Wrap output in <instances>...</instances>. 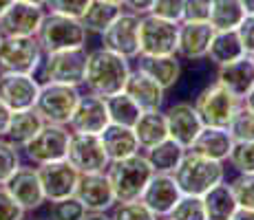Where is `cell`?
<instances>
[{
    "mask_svg": "<svg viewBox=\"0 0 254 220\" xmlns=\"http://www.w3.org/2000/svg\"><path fill=\"white\" fill-rule=\"evenodd\" d=\"M232 136L228 128H214V126H203L201 132L197 134V139L192 141L188 150L192 152L201 154V156H208V159H214V161H228V156L232 152Z\"/></svg>",
    "mask_w": 254,
    "mask_h": 220,
    "instance_id": "cell-25",
    "label": "cell"
},
{
    "mask_svg": "<svg viewBox=\"0 0 254 220\" xmlns=\"http://www.w3.org/2000/svg\"><path fill=\"white\" fill-rule=\"evenodd\" d=\"M243 101L234 97L230 90H226L221 84L212 82L194 97V108L201 117L203 126H214V128H228L234 112L239 110Z\"/></svg>",
    "mask_w": 254,
    "mask_h": 220,
    "instance_id": "cell-9",
    "label": "cell"
},
{
    "mask_svg": "<svg viewBox=\"0 0 254 220\" xmlns=\"http://www.w3.org/2000/svg\"><path fill=\"white\" fill-rule=\"evenodd\" d=\"M243 9H246V13H254V0H241Z\"/></svg>",
    "mask_w": 254,
    "mask_h": 220,
    "instance_id": "cell-53",
    "label": "cell"
},
{
    "mask_svg": "<svg viewBox=\"0 0 254 220\" xmlns=\"http://www.w3.org/2000/svg\"><path fill=\"white\" fill-rule=\"evenodd\" d=\"M73 132L69 130V126L62 124H47L38 130V134L31 141L22 145V154L27 156L29 163L33 165H42V163H51V161H60L66 159V150H69V141H71Z\"/></svg>",
    "mask_w": 254,
    "mask_h": 220,
    "instance_id": "cell-8",
    "label": "cell"
},
{
    "mask_svg": "<svg viewBox=\"0 0 254 220\" xmlns=\"http://www.w3.org/2000/svg\"><path fill=\"white\" fill-rule=\"evenodd\" d=\"M139 55H177V24L153 13L139 16Z\"/></svg>",
    "mask_w": 254,
    "mask_h": 220,
    "instance_id": "cell-11",
    "label": "cell"
},
{
    "mask_svg": "<svg viewBox=\"0 0 254 220\" xmlns=\"http://www.w3.org/2000/svg\"><path fill=\"white\" fill-rule=\"evenodd\" d=\"M246 16L248 13L241 0H212L208 24L214 31H230V29H237Z\"/></svg>",
    "mask_w": 254,
    "mask_h": 220,
    "instance_id": "cell-31",
    "label": "cell"
},
{
    "mask_svg": "<svg viewBox=\"0 0 254 220\" xmlns=\"http://www.w3.org/2000/svg\"><path fill=\"white\" fill-rule=\"evenodd\" d=\"M201 200L203 209H206V220H230L234 212L239 209L230 183H226V180H221L212 189H208L201 196Z\"/></svg>",
    "mask_w": 254,
    "mask_h": 220,
    "instance_id": "cell-27",
    "label": "cell"
},
{
    "mask_svg": "<svg viewBox=\"0 0 254 220\" xmlns=\"http://www.w3.org/2000/svg\"><path fill=\"white\" fill-rule=\"evenodd\" d=\"M157 220H173V218H170V216H164V218H157Z\"/></svg>",
    "mask_w": 254,
    "mask_h": 220,
    "instance_id": "cell-57",
    "label": "cell"
},
{
    "mask_svg": "<svg viewBox=\"0 0 254 220\" xmlns=\"http://www.w3.org/2000/svg\"><path fill=\"white\" fill-rule=\"evenodd\" d=\"M86 209L75 196L53 200L49 207V218L51 220H84Z\"/></svg>",
    "mask_w": 254,
    "mask_h": 220,
    "instance_id": "cell-38",
    "label": "cell"
},
{
    "mask_svg": "<svg viewBox=\"0 0 254 220\" xmlns=\"http://www.w3.org/2000/svg\"><path fill=\"white\" fill-rule=\"evenodd\" d=\"M166 117V128H168V139L179 143L182 148L188 150L197 134L203 128V121L199 117L197 108L190 101H177V104L168 106L164 110Z\"/></svg>",
    "mask_w": 254,
    "mask_h": 220,
    "instance_id": "cell-15",
    "label": "cell"
},
{
    "mask_svg": "<svg viewBox=\"0 0 254 220\" xmlns=\"http://www.w3.org/2000/svg\"><path fill=\"white\" fill-rule=\"evenodd\" d=\"M155 0H124V9L126 11H133L137 16H144V13L150 11Z\"/></svg>",
    "mask_w": 254,
    "mask_h": 220,
    "instance_id": "cell-47",
    "label": "cell"
},
{
    "mask_svg": "<svg viewBox=\"0 0 254 220\" xmlns=\"http://www.w3.org/2000/svg\"><path fill=\"white\" fill-rule=\"evenodd\" d=\"M182 198V189H179L177 180L173 174H157L150 176L148 185L144 187L139 200L155 214L157 218H164L173 212L177 200Z\"/></svg>",
    "mask_w": 254,
    "mask_h": 220,
    "instance_id": "cell-20",
    "label": "cell"
},
{
    "mask_svg": "<svg viewBox=\"0 0 254 220\" xmlns=\"http://www.w3.org/2000/svg\"><path fill=\"white\" fill-rule=\"evenodd\" d=\"M100 139L111 161H120V159H126V156L141 152L133 128H126V126L109 124L100 132Z\"/></svg>",
    "mask_w": 254,
    "mask_h": 220,
    "instance_id": "cell-26",
    "label": "cell"
},
{
    "mask_svg": "<svg viewBox=\"0 0 254 220\" xmlns=\"http://www.w3.org/2000/svg\"><path fill=\"white\" fill-rule=\"evenodd\" d=\"M214 29L208 22H179L177 24V55L179 60L197 62L208 55V46Z\"/></svg>",
    "mask_w": 254,
    "mask_h": 220,
    "instance_id": "cell-21",
    "label": "cell"
},
{
    "mask_svg": "<svg viewBox=\"0 0 254 220\" xmlns=\"http://www.w3.org/2000/svg\"><path fill=\"white\" fill-rule=\"evenodd\" d=\"M4 189L16 198V203L24 212H36V209L42 207V203H47L38 170L29 168V165H20L16 172L9 176L7 183H4Z\"/></svg>",
    "mask_w": 254,
    "mask_h": 220,
    "instance_id": "cell-19",
    "label": "cell"
},
{
    "mask_svg": "<svg viewBox=\"0 0 254 220\" xmlns=\"http://www.w3.org/2000/svg\"><path fill=\"white\" fill-rule=\"evenodd\" d=\"M230 220H254V209H243V207H239Z\"/></svg>",
    "mask_w": 254,
    "mask_h": 220,
    "instance_id": "cell-49",
    "label": "cell"
},
{
    "mask_svg": "<svg viewBox=\"0 0 254 220\" xmlns=\"http://www.w3.org/2000/svg\"><path fill=\"white\" fill-rule=\"evenodd\" d=\"M66 161L80 174L106 172V168L111 163L109 154L102 145L100 134H71Z\"/></svg>",
    "mask_w": 254,
    "mask_h": 220,
    "instance_id": "cell-12",
    "label": "cell"
},
{
    "mask_svg": "<svg viewBox=\"0 0 254 220\" xmlns=\"http://www.w3.org/2000/svg\"><path fill=\"white\" fill-rule=\"evenodd\" d=\"M40 92V80L27 73H0V101L9 110L33 108Z\"/></svg>",
    "mask_w": 254,
    "mask_h": 220,
    "instance_id": "cell-14",
    "label": "cell"
},
{
    "mask_svg": "<svg viewBox=\"0 0 254 220\" xmlns=\"http://www.w3.org/2000/svg\"><path fill=\"white\" fill-rule=\"evenodd\" d=\"M120 11H122L120 4L106 2V0H91L89 7L84 9V13H82L77 20L82 22V27L89 33H97V36H100V33L115 20Z\"/></svg>",
    "mask_w": 254,
    "mask_h": 220,
    "instance_id": "cell-33",
    "label": "cell"
},
{
    "mask_svg": "<svg viewBox=\"0 0 254 220\" xmlns=\"http://www.w3.org/2000/svg\"><path fill=\"white\" fill-rule=\"evenodd\" d=\"M106 110H109V119L111 124L117 126H126V128H133L137 124L141 108L126 95L124 90L117 92L113 97H106Z\"/></svg>",
    "mask_w": 254,
    "mask_h": 220,
    "instance_id": "cell-34",
    "label": "cell"
},
{
    "mask_svg": "<svg viewBox=\"0 0 254 220\" xmlns=\"http://www.w3.org/2000/svg\"><path fill=\"white\" fill-rule=\"evenodd\" d=\"M173 220H206V209H203L201 196H192V194H182L173 212L168 214Z\"/></svg>",
    "mask_w": 254,
    "mask_h": 220,
    "instance_id": "cell-36",
    "label": "cell"
},
{
    "mask_svg": "<svg viewBox=\"0 0 254 220\" xmlns=\"http://www.w3.org/2000/svg\"><path fill=\"white\" fill-rule=\"evenodd\" d=\"M82 92L77 86L58 84V82H40V92L36 99V108L47 124L66 126L80 101Z\"/></svg>",
    "mask_w": 254,
    "mask_h": 220,
    "instance_id": "cell-7",
    "label": "cell"
},
{
    "mask_svg": "<svg viewBox=\"0 0 254 220\" xmlns=\"http://www.w3.org/2000/svg\"><path fill=\"white\" fill-rule=\"evenodd\" d=\"M182 194H192V196H203L208 189L219 185L226 178V168L221 161L208 159L192 150H186L177 170L173 172Z\"/></svg>",
    "mask_w": 254,
    "mask_h": 220,
    "instance_id": "cell-2",
    "label": "cell"
},
{
    "mask_svg": "<svg viewBox=\"0 0 254 220\" xmlns=\"http://www.w3.org/2000/svg\"><path fill=\"white\" fill-rule=\"evenodd\" d=\"M130 60L124 55L109 51V48L100 46L95 51H89V60H86V75L84 86L89 92L97 97H113L126 88L130 75Z\"/></svg>",
    "mask_w": 254,
    "mask_h": 220,
    "instance_id": "cell-1",
    "label": "cell"
},
{
    "mask_svg": "<svg viewBox=\"0 0 254 220\" xmlns=\"http://www.w3.org/2000/svg\"><path fill=\"white\" fill-rule=\"evenodd\" d=\"M9 119H11V110L0 101V136L7 134V128H9Z\"/></svg>",
    "mask_w": 254,
    "mask_h": 220,
    "instance_id": "cell-48",
    "label": "cell"
},
{
    "mask_svg": "<svg viewBox=\"0 0 254 220\" xmlns=\"http://www.w3.org/2000/svg\"><path fill=\"white\" fill-rule=\"evenodd\" d=\"M153 16L162 18L166 22H184V0H155L150 11Z\"/></svg>",
    "mask_w": 254,
    "mask_h": 220,
    "instance_id": "cell-42",
    "label": "cell"
},
{
    "mask_svg": "<svg viewBox=\"0 0 254 220\" xmlns=\"http://www.w3.org/2000/svg\"><path fill=\"white\" fill-rule=\"evenodd\" d=\"M102 46L128 60L139 57V16L122 9L117 18L100 33Z\"/></svg>",
    "mask_w": 254,
    "mask_h": 220,
    "instance_id": "cell-10",
    "label": "cell"
},
{
    "mask_svg": "<svg viewBox=\"0 0 254 220\" xmlns=\"http://www.w3.org/2000/svg\"><path fill=\"white\" fill-rule=\"evenodd\" d=\"M42 126H45V119H42L40 112L36 108L13 110L4 139H9L11 143H16L18 148H22L27 141H31L33 136L38 134V130H40Z\"/></svg>",
    "mask_w": 254,
    "mask_h": 220,
    "instance_id": "cell-29",
    "label": "cell"
},
{
    "mask_svg": "<svg viewBox=\"0 0 254 220\" xmlns=\"http://www.w3.org/2000/svg\"><path fill=\"white\" fill-rule=\"evenodd\" d=\"M232 194L237 198V205L243 209H254V172L239 174L230 183Z\"/></svg>",
    "mask_w": 254,
    "mask_h": 220,
    "instance_id": "cell-41",
    "label": "cell"
},
{
    "mask_svg": "<svg viewBox=\"0 0 254 220\" xmlns=\"http://www.w3.org/2000/svg\"><path fill=\"white\" fill-rule=\"evenodd\" d=\"M212 0H184V20L188 22H208Z\"/></svg>",
    "mask_w": 254,
    "mask_h": 220,
    "instance_id": "cell-44",
    "label": "cell"
},
{
    "mask_svg": "<svg viewBox=\"0 0 254 220\" xmlns=\"http://www.w3.org/2000/svg\"><path fill=\"white\" fill-rule=\"evenodd\" d=\"M184 152H186V148L175 143L173 139H166L162 143L153 145L150 150H144V156L148 159L150 168L157 174H173L175 170H177Z\"/></svg>",
    "mask_w": 254,
    "mask_h": 220,
    "instance_id": "cell-32",
    "label": "cell"
},
{
    "mask_svg": "<svg viewBox=\"0 0 254 220\" xmlns=\"http://www.w3.org/2000/svg\"><path fill=\"white\" fill-rule=\"evenodd\" d=\"M250 57H252V62H254V53H252V55H250Z\"/></svg>",
    "mask_w": 254,
    "mask_h": 220,
    "instance_id": "cell-59",
    "label": "cell"
},
{
    "mask_svg": "<svg viewBox=\"0 0 254 220\" xmlns=\"http://www.w3.org/2000/svg\"><path fill=\"white\" fill-rule=\"evenodd\" d=\"M153 174H155V170L150 168L144 152H137L120 161H111L109 168H106V176L111 180V187H113L117 203L139 200L141 192L148 185Z\"/></svg>",
    "mask_w": 254,
    "mask_h": 220,
    "instance_id": "cell-3",
    "label": "cell"
},
{
    "mask_svg": "<svg viewBox=\"0 0 254 220\" xmlns=\"http://www.w3.org/2000/svg\"><path fill=\"white\" fill-rule=\"evenodd\" d=\"M45 16L47 9L42 4L16 0L0 16V31H2V36H38Z\"/></svg>",
    "mask_w": 254,
    "mask_h": 220,
    "instance_id": "cell-17",
    "label": "cell"
},
{
    "mask_svg": "<svg viewBox=\"0 0 254 220\" xmlns=\"http://www.w3.org/2000/svg\"><path fill=\"white\" fill-rule=\"evenodd\" d=\"M124 92L139 106L141 112H146V110H162V106L166 101V90L155 80H150L146 73H141L139 68L130 71Z\"/></svg>",
    "mask_w": 254,
    "mask_h": 220,
    "instance_id": "cell-23",
    "label": "cell"
},
{
    "mask_svg": "<svg viewBox=\"0 0 254 220\" xmlns=\"http://www.w3.org/2000/svg\"><path fill=\"white\" fill-rule=\"evenodd\" d=\"M36 38H38V42H40L42 51L53 53V51H66V48L86 46L89 31L82 27V22L77 20V18L47 11Z\"/></svg>",
    "mask_w": 254,
    "mask_h": 220,
    "instance_id": "cell-5",
    "label": "cell"
},
{
    "mask_svg": "<svg viewBox=\"0 0 254 220\" xmlns=\"http://www.w3.org/2000/svg\"><path fill=\"white\" fill-rule=\"evenodd\" d=\"M111 220H157V216L141 200H130V203H115Z\"/></svg>",
    "mask_w": 254,
    "mask_h": 220,
    "instance_id": "cell-40",
    "label": "cell"
},
{
    "mask_svg": "<svg viewBox=\"0 0 254 220\" xmlns=\"http://www.w3.org/2000/svg\"><path fill=\"white\" fill-rule=\"evenodd\" d=\"M91 0H45V9L51 13H62V16L80 18L84 9L89 7Z\"/></svg>",
    "mask_w": 254,
    "mask_h": 220,
    "instance_id": "cell-43",
    "label": "cell"
},
{
    "mask_svg": "<svg viewBox=\"0 0 254 220\" xmlns=\"http://www.w3.org/2000/svg\"><path fill=\"white\" fill-rule=\"evenodd\" d=\"M0 42H2V31H0Z\"/></svg>",
    "mask_w": 254,
    "mask_h": 220,
    "instance_id": "cell-58",
    "label": "cell"
},
{
    "mask_svg": "<svg viewBox=\"0 0 254 220\" xmlns=\"http://www.w3.org/2000/svg\"><path fill=\"white\" fill-rule=\"evenodd\" d=\"M228 132H230L234 143H239V141H254V112L246 104H241L239 110L234 112V117L228 124Z\"/></svg>",
    "mask_w": 254,
    "mask_h": 220,
    "instance_id": "cell-35",
    "label": "cell"
},
{
    "mask_svg": "<svg viewBox=\"0 0 254 220\" xmlns=\"http://www.w3.org/2000/svg\"><path fill=\"white\" fill-rule=\"evenodd\" d=\"M36 170H38V176H40L42 192H45L47 203L73 196L77 178H80V172H77L66 159L36 165Z\"/></svg>",
    "mask_w": 254,
    "mask_h": 220,
    "instance_id": "cell-13",
    "label": "cell"
},
{
    "mask_svg": "<svg viewBox=\"0 0 254 220\" xmlns=\"http://www.w3.org/2000/svg\"><path fill=\"white\" fill-rule=\"evenodd\" d=\"M237 33H239V40L243 44V51L248 55L254 53V13H248L243 18V22L237 27Z\"/></svg>",
    "mask_w": 254,
    "mask_h": 220,
    "instance_id": "cell-46",
    "label": "cell"
},
{
    "mask_svg": "<svg viewBox=\"0 0 254 220\" xmlns=\"http://www.w3.org/2000/svg\"><path fill=\"white\" fill-rule=\"evenodd\" d=\"M133 132L137 136L139 150H150L153 145L162 143L168 139V128H166V117L162 110H146L139 115L137 124L133 126Z\"/></svg>",
    "mask_w": 254,
    "mask_h": 220,
    "instance_id": "cell-28",
    "label": "cell"
},
{
    "mask_svg": "<svg viewBox=\"0 0 254 220\" xmlns=\"http://www.w3.org/2000/svg\"><path fill=\"white\" fill-rule=\"evenodd\" d=\"M13 2H16V0H0V16H2V13L7 11V9L11 7Z\"/></svg>",
    "mask_w": 254,
    "mask_h": 220,
    "instance_id": "cell-52",
    "label": "cell"
},
{
    "mask_svg": "<svg viewBox=\"0 0 254 220\" xmlns=\"http://www.w3.org/2000/svg\"><path fill=\"white\" fill-rule=\"evenodd\" d=\"M24 214L27 212L16 203V198L4 189V185H0V220H20Z\"/></svg>",
    "mask_w": 254,
    "mask_h": 220,
    "instance_id": "cell-45",
    "label": "cell"
},
{
    "mask_svg": "<svg viewBox=\"0 0 254 220\" xmlns=\"http://www.w3.org/2000/svg\"><path fill=\"white\" fill-rule=\"evenodd\" d=\"M20 220H51V218H42V216H27V214H24V216H22Z\"/></svg>",
    "mask_w": 254,
    "mask_h": 220,
    "instance_id": "cell-54",
    "label": "cell"
},
{
    "mask_svg": "<svg viewBox=\"0 0 254 220\" xmlns=\"http://www.w3.org/2000/svg\"><path fill=\"white\" fill-rule=\"evenodd\" d=\"M109 124L111 119L109 110H106V99L93 95V92H86L80 97L66 126L73 134H100Z\"/></svg>",
    "mask_w": 254,
    "mask_h": 220,
    "instance_id": "cell-16",
    "label": "cell"
},
{
    "mask_svg": "<svg viewBox=\"0 0 254 220\" xmlns=\"http://www.w3.org/2000/svg\"><path fill=\"white\" fill-rule=\"evenodd\" d=\"M24 2H31V4H42V7H45V0H24Z\"/></svg>",
    "mask_w": 254,
    "mask_h": 220,
    "instance_id": "cell-55",
    "label": "cell"
},
{
    "mask_svg": "<svg viewBox=\"0 0 254 220\" xmlns=\"http://www.w3.org/2000/svg\"><path fill=\"white\" fill-rule=\"evenodd\" d=\"M45 60L36 36H2L0 42V73H27L36 75Z\"/></svg>",
    "mask_w": 254,
    "mask_h": 220,
    "instance_id": "cell-6",
    "label": "cell"
},
{
    "mask_svg": "<svg viewBox=\"0 0 254 220\" xmlns=\"http://www.w3.org/2000/svg\"><path fill=\"white\" fill-rule=\"evenodd\" d=\"M248 55L243 51V44L239 40V33L237 29H230V31H214L212 33V40H210L208 46V60L212 62L214 66H221L228 64V62H234L239 57Z\"/></svg>",
    "mask_w": 254,
    "mask_h": 220,
    "instance_id": "cell-30",
    "label": "cell"
},
{
    "mask_svg": "<svg viewBox=\"0 0 254 220\" xmlns=\"http://www.w3.org/2000/svg\"><path fill=\"white\" fill-rule=\"evenodd\" d=\"M84 220H111V216H106V212H86Z\"/></svg>",
    "mask_w": 254,
    "mask_h": 220,
    "instance_id": "cell-50",
    "label": "cell"
},
{
    "mask_svg": "<svg viewBox=\"0 0 254 220\" xmlns=\"http://www.w3.org/2000/svg\"><path fill=\"white\" fill-rule=\"evenodd\" d=\"M137 68L155 80L164 90H170L182 77V60L179 55H139Z\"/></svg>",
    "mask_w": 254,
    "mask_h": 220,
    "instance_id": "cell-24",
    "label": "cell"
},
{
    "mask_svg": "<svg viewBox=\"0 0 254 220\" xmlns=\"http://www.w3.org/2000/svg\"><path fill=\"white\" fill-rule=\"evenodd\" d=\"M73 196L84 205L86 212H109L117 203L106 172L80 174Z\"/></svg>",
    "mask_w": 254,
    "mask_h": 220,
    "instance_id": "cell-18",
    "label": "cell"
},
{
    "mask_svg": "<svg viewBox=\"0 0 254 220\" xmlns=\"http://www.w3.org/2000/svg\"><path fill=\"white\" fill-rule=\"evenodd\" d=\"M106 2H113V4H120V7H124V0H106Z\"/></svg>",
    "mask_w": 254,
    "mask_h": 220,
    "instance_id": "cell-56",
    "label": "cell"
},
{
    "mask_svg": "<svg viewBox=\"0 0 254 220\" xmlns=\"http://www.w3.org/2000/svg\"><path fill=\"white\" fill-rule=\"evenodd\" d=\"M22 165V154L20 148L16 143H11L9 139L0 136V185L7 183V178L16 172Z\"/></svg>",
    "mask_w": 254,
    "mask_h": 220,
    "instance_id": "cell-37",
    "label": "cell"
},
{
    "mask_svg": "<svg viewBox=\"0 0 254 220\" xmlns=\"http://www.w3.org/2000/svg\"><path fill=\"white\" fill-rule=\"evenodd\" d=\"M214 82L221 84L226 90H230L234 97L243 101V97L254 88V62L250 55H243L234 62L217 66Z\"/></svg>",
    "mask_w": 254,
    "mask_h": 220,
    "instance_id": "cell-22",
    "label": "cell"
},
{
    "mask_svg": "<svg viewBox=\"0 0 254 220\" xmlns=\"http://www.w3.org/2000/svg\"><path fill=\"white\" fill-rule=\"evenodd\" d=\"M228 161H230V165L239 174L254 172V141H239V143H234Z\"/></svg>",
    "mask_w": 254,
    "mask_h": 220,
    "instance_id": "cell-39",
    "label": "cell"
},
{
    "mask_svg": "<svg viewBox=\"0 0 254 220\" xmlns=\"http://www.w3.org/2000/svg\"><path fill=\"white\" fill-rule=\"evenodd\" d=\"M243 104H246V106H248V108H250V110L254 112V88H252V90H250V92H248V95H246V97H243Z\"/></svg>",
    "mask_w": 254,
    "mask_h": 220,
    "instance_id": "cell-51",
    "label": "cell"
},
{
    "mask_svg": "<svg viewBox=\"0 0 254 220\" xmlns=\"http://www.w3.org/2000/svg\"><path fill=\"white\" fill-rule=\"evenodd\" d=\"M86 60H89L86 46L45 53V60L38 68L36 77L40 82H58V84H69L80 88L84 84Z\"/></svg>",
    "mask_w": 254,
    "mask_h": 220,
    "instance_id": "cell-4",
    "label": "cell"
}]
</instances>
